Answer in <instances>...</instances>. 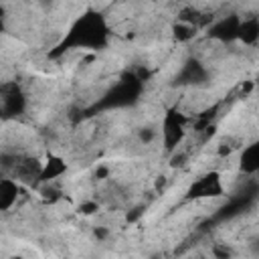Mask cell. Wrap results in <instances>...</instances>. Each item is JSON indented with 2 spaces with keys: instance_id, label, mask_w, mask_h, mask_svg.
I'll return each instance as SVG.
<instances>
[{
  "instance_id": "cell-4",
  "label": "cell",
  "mask_w": 259,
  "mask_h": 259,
  "mask_svg": "<svg viewBox=\"0 0 259 259\" xmlns=\"http://www.w3.org/2000/svg\"><path fill=\"white\" fill-rule=\"evenodd\" d=\"M184 123H186V119L176 109L166 111V115L162 119V142L168 152H174L178 148V144L184 140V134H186Z\"/></svg>"
},
{
  "instance_id": "cell-6",
  "label": "cell",
  "mask_w": 259,
  "mask_h": 259,
  "mask_svg": "<svg viewBox=\"0 0 259 259\" xmlns=\"http://www.w3.org/2000/svg\"><path fill=\"white\" fill-rule=\"evenodd\" d=\"M239 26H241V16L239 14H227L206 28V36L214 38L219 42H233L239 40Z\"/></svg>"
},
{
  "instance_id": "cell-8",
  "label": "cell",
  "mask_w": 259,
  "mask_h": 259,
  "mask_svg": "<svg viewBox=\"0 0 259 259\" xmlns=\"http://www.w3.org/2000/svg\"><path fill=\"white\" fill-rule=\"evenodd\" d=\"M208 79V71L198 59H186L184 65L180 67L178 75L174 77L176 85H204Z\"/></svg>"
},
{
  "instance_id": "cell-15",
  "label": "cell",
  "mask_w": 259,
  "mask_h": 259,
  "mask_svg": "<svg viewBox=\"0 0 259 259\" xmlns=\"http://www.w3.org/2000/svg\"><path fill=\"white\" fill-rule=\"evenodd\" d=\"M212 255H214V259H231V249L227 247V245H223V243H217L214 247H212Z\"/></svg>"
},
{
  "instance_id": "cell-14",
  "label": "cell",
  "mask_w": 259,
  "mask_h": 259,
  "mask_svg": "<svg viewBox=\"0 0 259 259\" xmlns=\"http://www.w3.org/2000/svg\"><path fill=\"white\" fill-rule=\"evenodd\" d=\"M138 140H140L142 144H152V142L156 140V130H154L152 125H144V127H140V132H138Z\"/></svg>"
},
{
  "instance_id": "cell-9",
  "label": "cell",
  "mask_w": 259,
  "mask_h": 259,
  "mask_svg": "<svg viewBox=\"0 0 259 259\" xmlns=\"http://www.w3.org/2000/svg\"><path fill=\"white\" fill-rule=\"evenodd\" d=\"M239 168L243 174L253 176L259 174V140L251 142L239 156Z\"/></svg>"
},
{
  "instance_id": "cell-19",
  "label": "cell",
  "mask_w": 259,
  "mask_h": 259,
  "mask_svg": "<svg viewBox=\"0 0 259 259\" xmlns=\"http://www.w3.org/2000/svg\"><path fill=\"white\" fill-rule=\"evenodd\" d=\"M107 235H109V231H107L105 227H97V229L93 231V237H95L97 241H103V239H105Z\"/></svg>"
},
{
  "instance_id": "cell-17",
  "label": "cell",
  "mask_w": 259,
  "mask_h": 259,
  "mask_svg": "<svg viewBox=\"0 0 259 259\" xmlns=\"http://www.w3.org/2000/svg\"><path fill=\"white\" fill-rule=\"evenodd\" d=\"M184 162H186V154H182V152H180V154H172V162H170V166L176 168V166H182Z\"/></svg>"
},
{
  "instance_id": "cell-21",
  "label": "cell",
  "mask_w": 259,
  "mask_h": 259,
  "mask_svg": "<svg viewBox=\"0 0 259 259\" xmlns=\"http://www.w3.org/2000/svg\"><path fill=\"white\" fill-rule=\"evenodd\" d=\"M166 184H168V180H166L164 176H158V178H156V192H162V190L166 188Z\"/></svg>"
},
{
  "instance_id": "cell-1",
  "label": "cell",
  "mask_w": 259,
  "mask_h": 259,
  "mask_svg": "<svg viewBox=\"0 0 259 259\" xmlns=\"http://www.w3.org/2000/svg\"><path fill=\"white\" fill-rule=\"evenodd\" d=\"M107 42H109V26H107L105 16L89 8L71 22L69 30L59 40L55 51L49 53V57H59L65 51H73V49L101 51L107 47Z\"/></svg>"
},
{
  "instance_id": "cell-16",
  "label": "cell",
  "mask_w": 259,
  "mask_h": 259,
  "mask_svg": "<svg viewBox=\"0 0 259 259\" xmlns=\"http://www.w3.org/2000/svg\"><path fill=\"white\" fill-rule=\"evenodd\" d=\"M97 210H99V204H97L95 200H85V202L79 204V212H81V214H93V212H97Z\"/></svg>"
},
{
  "instance_id": "cell-12",
  "label": "cell",
  "mask_w": 259,
  "mask_h": 259,
  "mask_svg": "<svg viewBox=\"0 0 259 259\" xmlns=\"http://www.w3.org/2000/svg\"><path fill=\"white\" fill-rule=\"evenodd\" d=\"M239 40L243 45H255L259 40V18H241L239 26Z\"/></svg>"
},
{
  "instance_id": "cell-23",
  "label": "cell",
  "mask_w": 259,
  "mask_h": 259,
  "mask_svg": "<svg viewBox=\"0 0 259 259\" xmlns=\"http://www.w3.org/2000/svg\"><path fill=\"white\" fill-rule=\"evenodd\" d=\"M202 259H206V257H202Z\"/></svg>"
},
{
  "instance_id": "cell-10",
  "label": "cell",
  "mask_w": 259,
  "mask_h": 259,
  "mask_svg": "<svg viewBox=\"0 0 259 259\" xmlns=\"http://www.w3.org/2000/svg\"><path fill=\"white\" fill-rule=\"evenodd\" d=\"M67 172V162L61 158V156H55V154H49L42 168H40V176H38V182H51L59 176H63Z\"/></svg>"
},
{
  "instance_id": "cell-5",
  "label": "cell",
  "mask_w": 259,
  "mask_h": 259,
  "mask_svg": "<svg viewBox=\"0 0 259 259\" xmlns=\"http://www.w3.org/2000/svg\"><path fill=\"white\" fill-rule=\"evenodd\" d=\"M26 111V95L16 83L2 85V117L12 119Z\"/></svg>"
},
{
  "instance_id": "cell-3",
  "label": "cell",
  "mask_w": 259,
  "mask_h": 259,
  "mask_svg": "<svg viewBox=\"0 0 259 259\" xmlns=\"http://www.w3.org/2000/svg\"><path fill=\"white\" fill-rule=\"evenodd\" d=\"M225 192L223 188V180H221V174L219 172H206L202 174L198 180H194L188 190H186V198H194V200H200V198H217Z\"/></svg>"
},
{
  "instance_id": "cell-7",
  "label": "cell",
  "mask_w": 259,
  "mask_h": 259,
  "mask_svg": "<svg viewBox=\"0 0 259 259\" xmlns=\"http://www.w3.org/2000/svg\"><path fill=\"white\" fill-rule=\"evenodd\" d=\"M255 196H257V188H255V186H251V188H247V190L239 192V194H237V196H233L227 204H223V206L219 208V212L212 217V223L229 221V219H233V217L241 214L245 208H249V206L253 204Z\"/></svg>"
},
{
  "instance_id": "cell-13",
  "label": "cell",
  "mask_w": 259,
  "mask_h": 259,
  "mask_svg": "<svg viewBox=\"0 0 259 259\" xmlns=\"http://www.w3.org/2000/svg\"><path fill=\"white\" fill-rule=\"evenodd\" d=\"M172 34H174V38H176L178 42H188V40H192V38L196 36V26L178 20V22L172 24Z\"/></svg>"
},
{
  "instance_id": "cell-11",
  "label": "cell",
  "mask_w": 259,
  "mask_h": 259,
  "mask_svg": "<svg viewBox=\"0 0 259 259\" xmlns=\"http://www.w3.org/2000/svg\"><path fill=\"white\" fill-rule=\"evenodd\" d=\"M18 192H20V186L16 180L2 178L0 180V210H10L18 198Z\"/></svg>"
},
{
  "instance_id": "cell-20",
  "label": "cell",
  "mask_w": 259,
  "mask_h": 259,
  "mask_svg": "<svg viewBox=\"0 0 259 259\" xmlns=\"http://www.w3.org/2000/svg\"><path fill=\"white\" fill-rule=\"evenodd\" d=\"M107 174H109V168H107V166H99V168L95 170V178H97V180L107 178Z\"/></svg>"
},
{
  "instance_id": "cell-18",
  "label": "cell",
  "mask_w": 259,
  "mask_h": 259,
  "mask_svg": "<svg viewBox=\"0 0 259 259\" xmlns=\"http://www.w3.org/2000/svg\"><path fill=\"white\" fill-rule=\"evenodd\" d=\"M144 212V206H136L132 212H127V223H136Z\"/></svg>"
},
{
  "instance_id": "cell-22",
  "label": "cell",
  "mask_w": 259,
  "mask_h": 259,
  "mask_svg": "<svg viewBox=\"0 0 259 259\" xmlns=\"http://www.w3.org/2000/svg\"><path fill=\"white\" fill-rule=\"evenodd\" d=\"M253 249H255V251H257V253H259V239H257V241H255V243H253Z\"/></svg>"
},
{
  "instance_id": "cell-2",
  "label": "cell",
  "mask_w": 259,
  "mask_h": 259,
  "mask_svg": "<svg viewBox=\"0 0 259 259\" xmlns=\"http://www.w3.org/2000/svg\"><path fill=\"white\" fill-rule=\"evenodd\" d=\"M144 91V83L138 79V75L134 71H127L119 77V81L109 87L97 103H93L89 109H85V115H93L97 111H111V109H123V107H132L140 101Z\"/></svg>"
}]
</instances>
